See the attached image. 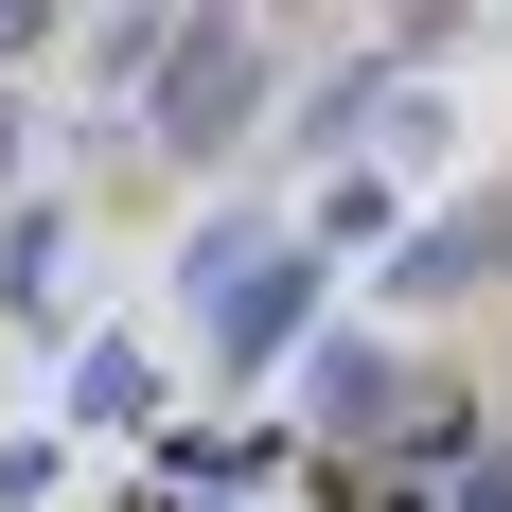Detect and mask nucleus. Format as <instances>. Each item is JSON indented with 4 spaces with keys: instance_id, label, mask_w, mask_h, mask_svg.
Segmentation results:
<instances>
[{
    "instance_id": "obj_1",
    "label": "nucleus",
    "mask_w": 512,
    "mask_h": 512,
    "mask_svg": "<svg viewBox=\"0 0 512 512\" xmlns=\"http://www.w3.org/2000/svg\"><path fill=\"white\" fill-rule=\"evenodd\" d=\"M301 318H318V248H283V230H212V248H195V336H212V371H265Z\"/></svg>"
},
{
    "instance_id": "obj_2",
    "label": "nucleus",
    "mask_w": 512,
    "mask_h": 512,
    "mask_svg": "<svg viewBox=\"0 0 512 512\" xmlns=\"http://www.w3.org/2000/svg\"><path fill=\"white\" fill-rule=\"evenodd\" d=\"M248 106H265V36H248V18H177V71H159L142 142H159V159H230Z\"/></svg>"
},
{
    "instance_id": "obj_3",
    "label": "nucleus",
    "mask_w": 512,
    "mask_h": 512,
    "mask_svg": "<svg viewBox=\"0 0 512 512\" xmlns=\"http://www.w3.org/2000/svg\"><path fill=\"white\" fill-rule=\"evenodd\" d=\"M318 407H336V424H389V407H407V371L371 354V336H318Z\"/></svg>"
}]
</instances>
